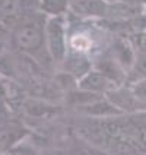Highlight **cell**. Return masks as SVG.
Masks as SVG:
<instances>
[{
    "label": "cell",
    "mask_w": 146,
    "mask_h": 155,
    "mask_svg": "<svg viewBox=\"0 0 146 155\" xmlns=\"http://www.w3.org/2000/svg\"><path fill=\"white\" fill-rule=\"evenodd\" d=\"M45 40L51 57L54 60H61L66 53V35H64V24L59 16H53L47 21Z\"/></svg>",
    "instance_id": "1"
},
{
    "label": "cell",
    "mask_w": 146,
    "mask_h": 155,
    "mask_svg": "<svg viewBox=\"0 0 146 155\" xmlns=\"http://www.w3.org/2000/svg\"><path fill=\"white\" fill-rule=\"evenodd\" d=\"M44 41V32L41 26L35 22H26L19 25L13 32V43L19 50L34 51L38 50Z\"/></svg>",
    "instance_id": "2"
},
{
    "label": "cell",
    "mask_w": 146,
    "mask_h": 155,
    "mask_svg": "<svg viewBox=\"0 0 146 155\" xmlns=\"http://www.w3.org/2000/svg\"><path fill=\"white\" fill-rule=\"evenodd\" d=\"M110 85H111V81L99 72H88L80 82V86L86 89L88 92L107 91V89H110Z\"/></svg>",
    "instance_id": "3"
},
{
    "label": "cell",
    "mask_w": 146,
    "mask_h": 155,
    "mask_svg": "<svg viewBox=\"0 0 146 155\" xmlns=\"http://www.w3.org/2000/svg\"><path fill=\"white\" fill-rule=\"evenodd\" d=\"M24 130L13 123H3L0 124V151L13 147L19 139L22 138Z\"/></svg>",
    "instance_id": "4"
},
{
    "label": "cell",
    "mask_w": 146,
    "mask_h": 155,
    "mask_svg": "<svg viewBox=\"0 0 146 155\" xmlns=\"http://www.w3.org/2000/svg\"><path fill=\"white\" fill-rule=\"evenodd\" d=\"M98 72L102 73L105 78H108L110 81H118L120 76V68L115 61L112 60H102L98 66Z\"/></svg>",
    "instance_id": "5"
},
{
    "label": "cell",
    "mask_w": 146,
    "mask_h": 155,
    "mask_svg": "<svg viewBox=\"0 0 146 155\" xmlns=\"http://www.w3.org/2000/svg\"><path fill=\"white\" fill-rule=\"evenodd\" d=\"M139 133H140V147H143L146 149V123L142 126Z\"/></svg>",
    "instance_id": "6"
},
{
    "label": "cell",
    "mask_w": 146,
    "mask_h": 155,
    "mask_svg": "<svg viewBox=\"0 0 146 155\" xmlns=\"http://www.w3.org/2000/svg\"><path fill=\"white\" fill-rule=\"evenodd\" d=\"M94 155H105V154H94Z\"/></svg>",
    "instance_id": "7"
}]
</instances>
